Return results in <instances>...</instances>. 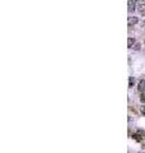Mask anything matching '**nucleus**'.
Listing matches in <instances>:
<instances>
[{
  "label": "nucleus",
  "instance_id": "obj_6",
  "mask_svg": "<svg viewBox=\"0 0 145 153\" xmlns=\"http://www.w3.org/2000/svg\"><path fill=\"white\" fill-rule=\"evenodd\" d=\"M140 101H141L142 103H145V91H144V92H141V96H140Z\"/></svg>",
  "mask_w": 145,
  "mask_h": 153
},
{
  "label": "nucleus",
  "instance_id": "obj_5",
  "mask_svg": "<svg viewBox=\"0 0 145 153\" xmlns=\"http://www.w3.org/2000/svg\"><path fill=\"white\" fill-rule=\"evenodd\" d=\"M134 44H135V41H134V38H129V40H127V47H129V49H131Z\"/></svg>",
  "mask_w": 145,
  "mask_h": 153
},
{
  "label": "nucleus",
  "instance_id": "obj_8",
  "mask_svg": "<svg viewBox=\"0 0 145 153\" xmlns=\"http://www.w3.org/2000/svg\"><path fill=\"white\" fill-rule=\"evenodd\" d=\"M139 49H140V45H139V44H136V45L134 46V50H139Z\"/></svg>",
  "mask_w": 145,
  "mask_h": 153
},
{
  "label": "nucleus",
  "instance_id": "obj_4",
  "mask_svg": "<svg viewBox=\"0 0 145 153\" xmlns=\"http://www.w3.org/2000/svg\"><path fill=\"white\" fill-rule=\"evenodd\" d=\"M135 3H136V0H129V12H134Z\"/></svg>",
  "mask_w": 145,
  "mask_h": 153
},
{
  "label": "nucleus",
  "instance_id": "obj_9",
  "mask_svg": "<svg viewBox=\"0 0 145 153\" xmlns=\"http://www.w3.org/2000/svg\"><path fill=\"white\" fill-rule=\"evenodd\" d=\"M141 112H142V115H145V106L141 107Z\"/></svg>",
  "mask_w": 145,
  "mask_h": 153
},
{
  "label": "nucleus",
  "instance_id": "obj_1",
  "mask_svg": "<svg viewBox=\"0 0 145 153\" xmlns=\"http://www.w3.org/2000/svg\"><path fill=\"white\" fill-rule=\"evenodd\" d=\"M137 12H139L141 15H145V4H144V3H141V4L137 7Z\"/></svg>",
  "mask_w": 145,
  "mask_h": 153
},
{
  "label": "nucleus",
  "instance_id": "obj_7",
  "mask_svg": "<svg viewBox=\"0 0 145 153\" xmlns=\"http://www.w3.org/2000/svg\"><path fill=\"white\" fill-rule=\"evenodd\" d=\"M134 82H135V79L132 78V76H130V79H129V87H132L134 86Z\"/></svg>",
  "mask_w": 145,
  "mask_h": 153
},
{
  "label": "nucleus",
  "instance_id": "obj_3",
  "mask_svg": "<svg viewBox=\"0 0 145 153\" xmlns=\"http://www.w3.org/2000/svg\"><path fill=\"white\" fill-rule=\"evenodd\" d=\"M139 22V19L136 18V17H131V18H129V26H132V24H136Z\"/></svg>",
  "mask_w": 145,
  "mask_h": 153
},
{
  "label": "nucleus",
  "instance_id": "obj_2",
  "mask_svg": "<svg viewBox=\"0 0 145 153\" xmlns=\"http://www.w3.org/2000/svg\"><path fill=\"white\" fill-rule=\"evenodd\" d=\"M137 88H139V91H140V92H144V91H145V81H144V79H141V81L139 82Z\"/></svg>",
  "mask_w": 145,
  "mask_h": 153
}]
</instances>
